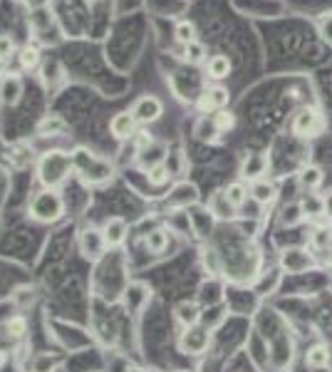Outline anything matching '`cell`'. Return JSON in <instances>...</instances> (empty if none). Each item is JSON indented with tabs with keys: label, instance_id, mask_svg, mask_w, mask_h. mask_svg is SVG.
<instances>
[{
	"label": "cell",
	"instance_id": "1",
	"mask_svg": "<svg viewBox=\"0 0 332 372\" xmlns=\"http://www.w3.org/2000/svg\"><path fill=\"white\" fill-rule=\"evenodd\" d=\"M72 171H75V164H72L70 151H45L38 162V182L42 184V189H60L70 179Z\"/></svg>",
	"mask_w": 332,
	"mask_h": 372
},
{
	"label": "cell",
	"instance_id": "2",
	"mask_svg": "<svg viewBox=\"0 0 332 372\" xmlns=\"http://www.w3.org/2000/svg\"><path fill=\"white\" fill-rule=\"evenodd\" d=\"M72 164H75V174L85 184H105L112 179L114 169H112V162L97 157L87 149L72 151Z\"/></svg>",
	"mask_w": 332,
	"mask_h": 372
},
{
	"label": "cell",
	"instance_id": "3",
	"mask_svg": "<svg viewBox=\"0 0 332 372\" xmlns=\"http://www.w3.org/2000/svg\"><path fill=\"white\" fill-rule=\"evenodd\" d=\"M27 214L38 223H55L65 216V199L58 189H40L30 199Z\"/></svg>",
	"mask_w": 332,
	"mask_h": 372
},
{
	"label": "cell",
	"instance_id": "4",
	"mask_svg": "<svg viewBox=\"0 0 332 372\" xmlns=\"http://www.w3.org/2000/svg\"><path fill=\"white\" fill-rule=\"evenodd\" d=\"M211 345V333L209 327L203 325H191L183 327V333L179 335V350L183 355H203Z\"/></svg>",
	"mask_w": 332,
	"mask_h": 372
},
{
	"label": "cell",
	"instance_id": "5",
	"mask_svg": "<svg viewBox=\"0 0 332 372\" xmlns=\"http://www.w3.org/2000/svg\"><path fill=\"white\" fill-rule=\"evenodd\" d=\"M131 114L139 124H154L164 114V102L154 95H142V97L131 105Z\"/></svg>",
	"mask_w": 332,
	"mask_h": 372
},
{
	"label": "cell",
	"instance_id": "6",
	"mask_svg": "<svg viewBox=\"0 0 332 372\" xmlns=\"http://www.w3.org/2000/svg\"><path fill=\"white\" fill-rule=\"evenodd\" d=\"M139 127H142V124L134 119V114H131L129 110L117 112V114L110 119V134L117 139V142H131V139L137 137Z\"/></svg>",
	"mask_w": 332,
	"mask_h": 372
},
{
	"label": "cell",
	"instance_id": "7",
	"mask_svg": "<svg viewBox=\"0 0 332 372\" xmlns=\"http://www.w3.org/2000/svg\"><path fill=\"white\" fill-rule=\"evenodd\" d=\"M280 266L285 268L288 273H305L315 266V261L305 248H285L280 253Z\"/></svg>",
	"mask_w": 332,
	"mask_h": 372
},
{
	"label": "cell",
	"instance_id": "8",
	"mask_svg": "<svg viewBox=\"0 0 332 372\" xmlns=\"http://www.w3.org/2000/svg\"><path fill=\"white\" fill-rule=\"evenodd\" d=\"M99 231H102L107 251H110V248H119L127 241V236H129V226H127V221H124L122 216H110V219L102 223Z\"/></svg>",
	"mask_w": 332,
	"mask_h": 372
},
{
	"label": "cell",
	"instance_id": "9",
	"mask_svg": "<svg viewBox=\"0 0 332 372\" xmlns=\"http://www.w3.org/2000/svg\"><path fill=\"white\" fill-rule=\"evenodd\" d=\"M79 251H82V256H85L87 261H97L99 256L107 251L102 231L92 229V226L90 229H82V234H79Z\"/></svg>",
	"mask_w": 332,
	"mask_h": 372
},
{
	"label": "cell",
	"instance_id": "10",
	"mask_svg": "<svg viewBox=\"0 0 332 372\" xmlns=\"http://www.w3.org/2000/svg\"><path fill=\"white\" fill-rule=\"evenodd\" d=\"M228 99H231V95H228L226 87L221 85H216V87H209V90H203L201 92V97H199V110L203 112V114H209V112H221L228 107Z\"/></svg>",
	"mask_w": 332,
	"mask_h": 372
},
{
	"label": "cell",
	"instance_id": "11",
	"mask_svg": "<svg viewBox=\"0 0 332 372\" xmlns=\"http://www.w3.org/2000/svg\"><path fill=\"white\" fill-rule=\"evenodd\" d=\"M166 154H169L166 144H162V142L154 139L151 144L137 149V164L144 171H149V169H154V166H159V164H166Z\"/></svg>",
	"mask_w": 332,
	"mask_h": 372
},
{
	"label": "cell",
	"instance_id": "12",
	"mask_svg": "<svg viewBox=\"0 0 332 372\" xmlns=\"http://www.w3.org/2000/svg\"><path fill=\"white\" fill-rule=\"evenodd\" d=\"M23 77L15 75V72H8L5 77L0 79V105L3 107H15L23 97Z\"/></svg>",
	"mask_w": 332,
	"mask_h": 372
},
{
	"label": "cell",
	"instance_id": "13",
	"mask_svg": "<svg viewBox=\"0 0 332 372\" xmlns=\"http://www.w3.org/2000/svg\"><path fill=\"white\" fill-rule=\"evenodd\" d=\"M268 154L266 151H253V154H248L246 159H243L241 164V179H246V182H261L263 177H266L268 171Z\"/></svg>",
	"mask_w": 332,
	"mask_h": 372
},
{
	"label": "cell",
	"instance_id": "14",
	"mask_svg": "<svg viewBox=\"0 0 332 372\" xmlns=\"http://www.w3.org/2000/svg\"><path fill=\"white\" fill-rule=\"evenodd\" d=\"M320 127H322L320 124V114L313 107H303L293 119V132L298 137H315Z\"/></svg>",
	"mask_w": 332,
	"mask_h": 372
},
{
	"label": "cell",
	"instance_id": "15",
	"mask_svg": "<svg viewBox=\"0 0 332 372\" xmlns=\"http://www.w3.org/2000/svg\"><path fill=\"white\" fill-rule=\"evenodd\" d=\"M174 318L181 327L199 325V320H201V308H199L196 301H181L174 308Z\"/></svg>",
	"mask_w": 332,
	"mask_h": 372
},
{
	"label": "cell",
	"instance_id": "16",
	"mask_svg": "<svg viewBox=\"0 0 332 372\" xmlns=\"http://www.w3.org/2000/svg\"><path fill=\"white\" fill-rule=\"evenodd\" d=\"M322 169H320L318 164H307V166H303L298 174V184L303 186V189L310 194V191H318L320 186H322Z\"/></svg>",
	"mask_w": 332,
	"mask_h": 372
},
{
	"label": "cell",
	"instance_id": "17",
	"mask_svg": "<svg viewBox=\"0 0 332 372\" xmlns=\"http://www.w3.org/2000/svg\"><path fill=\"white\" fill-rule=\"evenodd\" d=\"M248 191H251V199H253L255 203H261V206H268V203H273L275 196H278V189H275V184H270L268 179L253 182Z\"/></svg>",
	"mask_w": 332,
	"mask_h": 372
},
{
	"label": "cell",
	"instance_id": "18",
	"mask_svg": "<svg viewBox=\"0 0 332 372\" xmlns=\"http://www.w3.org/2000/svg\"><path fill=\"white\" fill-rule=\"evenodd\" d=\"M231 70H233V65H231V60L226 55H214V58L206 60V75L211 79H216V82L226 79L231 75Z\"/></svg>",
	"mask_w": 332,
	"mask_h": 372
},
{
	"label": "cell",
	"instance_id": "19",
	"mask_svg": "<svg viewBox=\"0 0 332 372\" xmlns=\"http://www.w3.org/2000/svg\"><path fill=\"white\" fill-rule=\"evenodd\" d=\"M18 65H20V70L23 72H30V70H35V67L40 65V60H42V53H40V47L38 45H23L18 50Z\"/></svg>",
	"mask_w": 332,
	"mask_h": 372
},
{
	"label": "cell",
	"instance_id": "20",
	"mask_svg": "<svg viewBox=\"0 0 332 372\" xmlns=\"http://www.w3.org/2000/svg\"><path fill=\"white\" fill-rule=\"evenodd\" d=\"M209 209H211V214H214L216 219H231V216L235 214V206L228 201L226 191H216V194L211 196V199H209Z\"/></svg>",
	"mask_w": 332,
	"mask_h": 372
},
{
	"label": "cell",
	"instance_id": "21",
	"mask_svg": "<svg viewBox=\"0 0 332 372\" xmlns=\"http://www.w3.org/2000/svg\"><path fill=\"white\" fill-rule=\"evenodd\" d=\"M300 206H303V214H305V219H318V216H325V196L313 194V191H310V194L303 196Z\"/></svg>",
	"mask_w": 332,
	"mask_h": 372
},
{
	"label": "cell",
	"instance_id": "22",
	"mask_svg": "<svg viewBox=\"0 0 332 372\" xmlns=\"http://www.w3.org/2000/svg\"><path fill=\"white\" fill-rule=\"evenodd\" d=\"M305 362H307V367H313V370L327 367V365H330V347H327V345H313L310 350H307Z\"/></svg>",
	"mask_w": 332,
	"mask_h": 372
},
{
	"label": "cell",
	"instance_id": "23",
	"mask_svg": "<svg viewBox=\"0 0 332 372\" xmlns=\"http://www.w3.org/2000/svg\"><path fill=\"white\" fill-rule=\"evenodd\" d=\"M303 219H305V214H303V206H300V201L288 203V206H283V211H280V223H283V226H288V229L298 226Z\"/></svg>",
	"mask_w": 332,
	"mask_h": 372
},
{
	"label": "cell",
	"instance_id": "24",
	"mask_svg": "<svg viewBox=\"0 0 332 372\" xmlns=\"http://www.w3.org/2000/svg\"><path fill=\"white\" fill-rule=\"evenodd\" d=\"M226 196H228V201L233 203L235 209H241L243 203L248 201V196H251V191H248V186L243 182H233V184H228L226 189Z\"/></svg>",
	"mask_w": 332,
	"mask_h": 372
},
{
	"label": "cell",
	"instance_id": "25",
	"mask_svg": "<svg viewBox=\"0 0 332 372\" xmlns=\"http://www.w3.org/2000/svg\"><path fill=\"white\" fill-rule=\"evenodd\" d=\"M174 38L181 47L189 45V42L199 40V38H196V25L191 23V20H179V23H176V27H174Z\"/></svg>",
	"mask_w": 332,
	"mask_h": 372
},
{
	"label": "cell",
	"instance_id": "26",
	"mask_svg": "<svg viewBox=\"0 0 332 372\" xmlns=\"http://www.w3.org/2000/svg\"><path fill=\"white\" fill-rule=\"evenodd\" d=\"M189 65H199V62H206V47H203V42H199V40H194V42H189V45H183V55H181Z\"/></svg>",
	"mask_w": 332,
	"mask_h": 372
},
{
	"label": "cell",
	"instance_id": "27",
	"mask_svg": "<svg viewBox=\"0 0 332 372\" xmlns=\"http://www.w3.org/2000/svg\"><path fill=\"white\" fill-rule=\"evenodd\" d=\"M166 243H169V236H166L164 229L151 231V234L144 238V246L149 248V253H162L164 248H166Z\"/></svg>",
	"mask_w": 332,
	"mask_h": 372
},
{
	"label": "cell",
	"instance_id": "28",
	"mask_svg": "<svg viewBox=\"0 0 332 372\" xmlns=\"http://www.w3.org/2000/svg\"><path fill=\"white\" fill-rule=\"evenodd\" d=\"M146 179H149L151 186H164V184H169V179H171L169 164H159V166L149 169L146 171Z\"/></svg>",
	"mask_w": 332,
	"mask_h": 372
},
{
	"label": "cell",
	"instance_id": "29",
	"mask_svg": "<svg viewBox=\"0 0 332 372\" xmlns=\"http://www.w3.org/2000/svg\"><path fill=\"white\" fill-rule=\"evenodd\" d=\"M62 127H65V122L60 117H47L40 122L38 127V134H42V137H53V134H58V132H62Z\"/></svg>",
	"mask_w": 332,
	"mask_h": 372
},
{
	"label": "cell",
	"instance_id": "30",
	"mask_svg": "<svg viewBox=\"0 0 332 372\" xmlns=\"http://www.w3.org/2000/svg\"><path fill=\"white\" fill-rule=\"evenodd\" d=\"M5 330H8V335H10V338H23V335L27 333V320L23 318V315H15V318H10L5 323Z\"/></svg>",
	"mask_w": 332,
	"mask_h": 372
},
{
	"label": "cell",
	"instance_id": "31",
	"mask_svg": "<svg viewBox=\"0 0 332 372\" xmlns=\"http://www.w3.org/2000/svg\"><path fill=\"white\" fill-rule=\"evenodd\" d=\"M18 50L20 47L15 45V40H13V35H8V33H0V58L5 60H10L13 55H18Z\"/></svg>",
	"mask_w": 332,
	"mask_h": 372
},
{
	"label": "cell",
	"instance_id": "32",
	"mask_svg": "<svg viewBox=\"0 0 332 372\" xmlns=\"http://www.w3.org/2000/svg\"><path fill=\"white\" fill-rule=\"evenodd\" d=\"M214 124H216V129L218 132H228V129H233L235 117L228 110H221V112H216L214 114Z\"/></svg>",
	"mask_w": 332,
	"mask_h": 372
},
{
	"label": "cell",
	"instance_id": "33",
	"mask_svg": "<svg viewBox=\"0 0 332 372\" xmlns=\"http://www.w3.org/2000/svg\"><path fill=\"white\" fill-rule=\"evenodd\" d=\"M318 33H320V38L325 40L327 45L332 47V13H327V15H322V18H320Z\"/></svg>",
	"mask_w": 332,
	"mask_h": 372
},
{
	"label": "cell",
	"instance_id": "34",
	"mask_svg": "<svg viewBox=\"0 0 332 372\" xmlns=\"http://www.w3.org/2000/svg\"><path fill=\"white\" fill-rule=\"evenodd\" d=\"M310 241H313L315 248H325L327 243L332 241V234L327 229H315L313 236H310Z\"/></svg>",
	"mask_w": 332,
	"mask_h": 372
},
{
	"label": "cell",
	"instance_id": "35",
	"mask_svg": "<svg viewBox=\"0 0 332 372\" xmlns=\"http://www.w3.org/2000/svg\"><path fill=\"white\" fill-rule=\"evenodd\" d=\"M60 365V360H50V358H40L38 362H35L33 372H53L55 367Z\"/></svg>",
	"mask_w": 332,
	"mask_h": 372
},
{
	"label": "cell",
	"instance_id": "36",
	"mask_svg": "<svg viewBox=\"0 0 332 372\" xmlns=\"http://www.w3.org/2000/svg\"><path fill=\"white\" fill-rule=\"evenodd\" d=\"M325 216H330L332 219V191H327L325 194Z\"/></svg>",
	"mask_w": 332,
	"mask_h": 372
},
{
	"label": "cell",
	"instance_id": "37",
	"mask_svg": "<svg viewBox=\"0 0 332 372\" xmlns=\"http://www.w3.org/2000/svg\"><path fill=\"white\" fill-rule=\"evenodd\" d=\"M5 75H8V62H5L3 58H0V79L5 77Z\"/></svg>",
	"mask_w": 332,
	"mask_h": 372
},
{
	"label": "cell",
	"instance_id": "38",
	"mask_svg": "<svg viewBox=\"0 0 332 372\" xmlns=\"http://www.w3.org/2000/svg\"><path fill=\"white\" fill-rule=\"evenodd\" d=\"M0 231H3V223H0Z\"/></svg>",
	"mask_w": 332,
	"mask_h": 372
}]
</instances>
